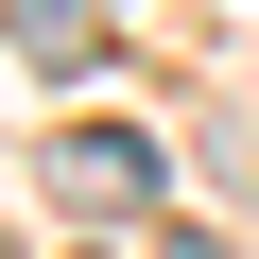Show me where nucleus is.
Masks as SVG:
<instances>
[{
  "mask_svg": "<svg viewBox=\"0 0 259 259\" xmlns=\"http://www.w3.org/2000/svg\"><path fill=\"white\" fill-rule=\"evenodd\" d=\"M18 52H35V69H69V52H87V0H18Z\"/></svg>",
  "mask_w": 259,
  "mask_h": 259,
  "instance_id": "2",
  "label": "nucleus"
},
{
  "mask_svg": "<svg viewBox=\"0 0 259 259\" xmlns=\"http://www.w3.org/2000/svg\"><path fill=\"white\" fill-rule=\"evenodd\" d=\"M52 190H87V207H139V190H156V139L87 121V139H52Z\"/></svg>",
  "mask_w": 259,
  "mask_h": 259,
  "instance_id": "1",
  "label": "nucleus"
}]
</instances>
